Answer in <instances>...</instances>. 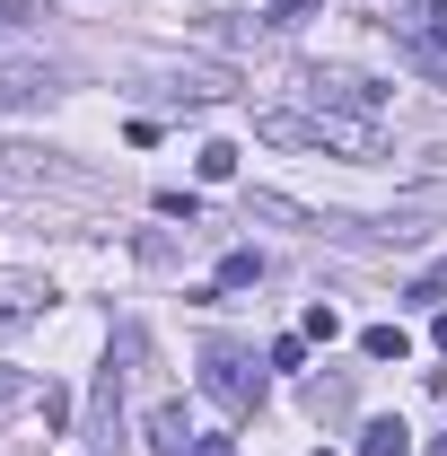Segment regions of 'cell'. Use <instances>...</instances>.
I'll list each match as a JSON object with an SVG mask.
<instances>
[{"instance_id": "cell-5", "label": "cell", "mask_w": 447, "mask_h": 456, "mask_svg": "<svg viewBox=\"0 0 447 456\" xmlns=\"http://www.w3.org/2000/svg\"><path fill=\"white\" fill-rule=\"evenodd\" d=\"M447 18V0H378V27H386L394 45H412V36H430Z\"/></svg>"}, {"instance_id": "cell-14", "label": "cell", "mask_w": 447, "mask_h": 456, "mask_svg": "<svg viewBox=\"0 0 447 456\" xmlns=\"http://www.w3.org/2000/svg\"><path fill=\"white\" fill-rule=\"evenodd\" d=\"M307 403H316V412H342L351 387H342V378H307Z\"/></svg>"}, {"instance_id": "cell-20", "label": "cell", "mask_w": 447, "mask_h": 456, "mask_svg": "<svg viewBox=\"0 0 447 456\" xmlns=\"http://www.w3.org/2000/svg\"><path fill=\"white\" fill-rule=\"evenodd\" d=\"M298 18H316V0H272V27H298Z\"/></svg>"}, {"instance_id": "cell-8", "label": "cell", "mask_w": 447, "mask_h": 456, "mask_svg": "<svg viewBox=\"0 0 447 456\" xmlns=\"http://www.w3.org/2000/svg\"><path fill=\"white\" fill-rule=\"evenodd\" d=\"M403 61H412V70H430V79L447 88V18L430 27V36H412V45H403Z\"/></svg>"}, {"instance_id": "cell-7", "label": "cell", "mask_w": 447, "mask_h": 456, "mask_svg": "<svg viewBox=\"0 0 447 456\" xmlns=\"http://www.w3.org/2000/svg\"><path fill=\"white\" fill-rule=\"evenodd\" d=\"M360 456H412V430L394 412H378V421H360Z\"/></svg>"}, {"instance_id": "cell-18", "label": "cell", "mask_w": 447, "mask_h": 456, "mask_svg": "<svg viewBox=\"0 0 447 456\" xmlns=\"http://www.w3.org/2000/svg\"><path fill=\"white\" fill-rule=\"evenodd\" d=\"M334 334H342V316L325 307V298H316V307H307V342H334Z\"/></svg>"}, {"instance_id": "cell-23", "label": "cell", "mask_w": 447, "mask_h": 456, "mask_svg": "<svg viewBox=\"0 0 447 456\" xmlns=\"http://www.w3.org/2000/svg\"><path fill=\"white\" fill-rule=\"evenodd\" d=\"M421 456H447V439H430V448H421Z\"/></svg>"}, {"instance_id": "cell-4", "label": "cell", "mask_w": 447, "mask_h": 456, "mask_svg": "<svg viewBox=\"0 0 447 456\" xmlns=\"http://www.w3.org/2000/svg\"><path fill=\"white\" fill-rule=\"evenodd\" d=\"M53 88V61H0V106H45Z\"/></svg>"}, {"instance_id": "cell-17", "label": "cell", "mask_w": 447, "mask_h": 456, "mask_svg": "<svg viewBox=\"0 0 447 456\" xmlns=\"http://www.w3.org/2000/svg\"><path fill=\"white\" fill-rule=\"evenodd\" d=\"M264 360H272V369H307V334H280Z\"/></svg>"}, {"instance_id": "cell-12", "label": "cell", "mask_w": 447, "mask_h": 456, "mask_svg": "<svg viewBox=\"0 0 447 456\" xmlns=\"http://www.w3.org/2000/svg\"><path fill=\"white\" fill-rule=\"evenodd\" d=\"M360 351H369V360H403L412 342H403V325H369V334H360Z\"/></svg>"}, {"instance_id": "cell-16", "label": "cell", "mask_w": 447, "mask_h": 456, "mask_svg": "<svg viewBox=\"0 0 447 456\" xmlns=\"http://www.w3.org/2000/svg\"><path fill=\"white\" fill-rule=\"evenodd\" d=\"M27 395H36V378H27V369H0V412H18Z\"/></svg>"}, {"instance_id": "cell-21", "label": "cell", "mask_w": 447, "mask_h": 456, "mask_svg": "<svg viewBox=\"0 0 447 456\" xmlns=\"http://www.w3.org/2000/svg\"><path fill=\"white\" fill-rule=\"evenodd\" d=\"M193 456H237V448H228V439H193Z\"/></svg>"}, {"instance_id": "cell-22", "label": "cell", "mask_w": 447, "mask_h": 456, "mask_svg": "<svg viewBox=\"0 0 447 456\" xmlns=\"http://www.w3.org/2000/svg\"><path fill=\"white\" fill-rule=\"evenodd\" d=\"M430 342H439V351H447V307H439V316H430Z\"/></svg>"}, {"instance_id": "cell-19", "label": "cell", "mask_w": 447, "mask_h": 456, "mask_svg": "<svg viewBox=\"0 0 447 456\" xmlns=\"http://www.w3.org/2000/svg\"><path fill=\"white\" fill-rule=\"evenodd\" d=\"M27 18H45V0H0V27H27Z\"/></svg>"}, {"instance_id": "cell-1", "label": "cell", "mask_w": 447, "mask_h": 456, "mask_svg": "<svg viewBox=\"0 0 447 456\" xmlns=\"http://www.w3.org/2000/svg\"><path fill=\"white\" fill-rule=\"evenodd\" d=\"M255 141H272V150H334V159H378V123H351V114H289V106H264V114H255Z\"/></svg>"}, {"instance_id": "cell-3", "label": "cell", "mask_w": 447, "mask_h": 456, "mask_svg": "<svg viewBox=\"0 0 447 456\" xmlns=\"http://www.w3.org/2000/svg\"><path fill=\"white\" fill-rule=\"evenodd\" d=\"M298 88L316 97V114H351V123H378V114H386V88H378L369 70H325V61H316V70H298Z\"/></svg>"}, {"instance_id": "cell-15", "label": "cell", "mask_w": 447, "mask_h": 456, "mask_svg": "<svg viewBox=\"0 0 447 456\" xmlns=\"http://www.w3.org/2000/svg\"><path fill=\"white\" fill-rule=\"evenodd\" d=\"M36 403H45V430H70V412H79V403H70V387H45Z\"/></svg>"}, {"instance_id": "cell-13", "label": "cell", "mask_w": 447, "mask_h": 456, "mask_svg": "<svg viewBox=\"0 0 447 456\" xmlns=\"http://www.w3.org/2000/svg\"><path fill=\"white\" fill-rule=\"evenodd\" d=\"M158 220H184V228H193V220H202V202H193L184 184H167V193H158Z\"/></svg>"}, {"instance_id": "cell-11", "label": "cell", "mask_w": 447, "mask_h": 456, "mask_svg": "<svg viewBox=\"0 0 447 456\" xmlns=\"http://www.w3.org/2000/svg\"><path fill=\"white\" fill-rule=\"evenodd\" d=\"M255 281H264V255H255V246H237V255L220 264V289H255Z\"/></svg>"}, {"instance_id": "cell-2", "label": "cell", "mask_w": 447, "mask_h": 456, "mask_svg": "<svg viewBox=\"0 0 447 456\" xmlns=\"http://www.w3.org/2000/svg\"><path fill=\"white\" fill-rule=\"evenodd\" d=\"M202 395L220 403V412H255V403H264V369H255V351H237V342H202Z\"/></svg>"}, {"instance_id": "cell-9", "label": "cell", "mask_w": 447, "mask_h": 456, "mask_svg": "<svg viewBox=\"0 0 447 456\" xmlns=\"http://www.w3.org/2000/svg\"><path fill=\"white\" fill-rule=\"evenodd\" d=\"M36 307H45V289H36V281H0V334H18Z\"/></svg>"}, {"instance_id": "cell-10", "label": "cell", "mask_w": 447, "mask_h": 456, "mask_svg": "<svg viewBox=\"0 0 447 456\" xmlns=\"http://www.w3.org/2000/svg\"><path fill=\"white\" fill-rule=\"evenodd\" d=\"M193 167H202V184H228V175H237V141H202Z\"/></svg>"}, {"instance_id": "cell-6", "label": "cell", "mask_w": 447, "mask_h": 456, "mask_svg": "<svg viewBox=\"0 0 447 456\" xmlns=\"http://www.w3.org/2000/svg\"><path fill=\"white\" fill-rule=\"evenodd\" d=\"M150 456H193V412L184 403H150Z\"/></svg>"}]
</instances>
